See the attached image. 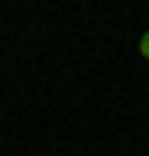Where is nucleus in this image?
Instances as JSON below:
<instances>
[{
    "instance_id": "nucleus-1",
    "label": "nucleus",
    "mask_w": 149,
    "mask_h": 156,
    "mask_svg": "<svg viewBox=\"0 0 149 156\" xmlns=\"http://www.w3.org/2000/svg\"><path fill=\"white\" fill-rule=\"evenodd\" d=\"M139 52H142V56H146V59H149V31H146V35H142V42H139Z\"/></svg>"
}]
</instances>
